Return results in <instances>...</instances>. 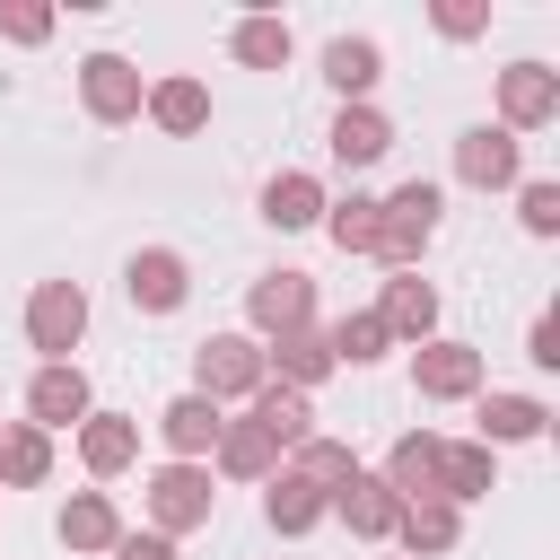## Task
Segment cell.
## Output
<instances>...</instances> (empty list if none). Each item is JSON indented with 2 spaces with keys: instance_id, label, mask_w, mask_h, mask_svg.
I'll return each mask as SVG.
<instances>
[{
  "instance_id": "obj_6",
  "label": "cell",
  "mask_w": 560,
  "mask_h": 560,
  "mask_svg": "<svg viewBox=\"0 0 560 560\" xmlns=\"http://www.w3.org/2000/svg\"><path fill=\"white\" fill-rule=\"evenodd\" d=\"M149 516H158V534L210 525V472H201V464H166V472L149 481Z\"/></svg>"
},
{
  "instance_id": "obj_20",
  "label": "cell",
  "mask_w": 560,
  "mask_h": 560,
  "mask_svg": "<svg viewBox=\"0 0 560 560\" xmlns=\"http://www.w3.org/2000/svg\"><path fill=\"white\" fill-rule=\"evenodd\" d=\"M131 446H140L131 420H114V411H88V420H79V455H88V472H122Z\"/></svg>"
},
{
  "instance_id": "obj_35",
  "label": "cell",
  "mask_w": 560,
  "mask_h": 560,
  "mask_svg": "<svg viewBox=\"0 0 560 560\" xmlns=\"http://www.w3.org/2000/svg\"><path fill=\"white\" fill-rule=\"evenodd\" d=\"M525 228L534 236H560V184H525Z\"/></svg>"
},
{
  "instance_id": "obj_19",
  "label": "cell",
  "mask_w": 560,
  "mask_h": 560,
  "mask_svg": "<svg viewBox=\"0 0 560 560\" xmlns=\"http://www.w3.org/2000/svg\"><path fill=\"white\" fill-rule=\"evenodd\" d=\"M262 219L271 228H315L324 219V184L315 175H271L262 184Z\"/></svg>"
},
{
  "instance_id": "obj_2",
  "label": "cell",
  "mask_w": 560,
  "mask_h": 560,
  "mask_svg": "<svg viewBox=\"0 0 560 560\" xmlns=\"http://www.w3.org/2000/svg\"><path fill=\"white\" fill-rule=\"evenodd\" d=\"M438 236V184H402L394 201H376V254L385 262H420V245Z\"/></svg>"
},
{
  "instance_id": "obj_26",
  "label": "cell",
  "mask_w": 560,
  "mask_h": 560,
  "mask_svg": "<svg viewBox=\"0 0 560 560\" xmlns=\"http://www.w3.org/2000/svg\"><path fill=\"white\" fill-rule=\"evenodd\" d=\"M490 481H499V472H490V446H446V455H438V499H446V508H455V499H481Z\"/></svg>"
},
{
  "instance_id": "obj_24",
  "label": "cell",
  "mask_w": 560,
  "mask_h": 560,
  "mask_svg": "<svg viewBox=\"0 0 560 560\" xmlns=\"http://www.w3.org/2000/svg\"><path fill=\"white\" fill-rule=\"evenodd\" d=\"M306 420H315V411H306V394H289V385H271V376L254 385V429H271L280 446H298V438H306Z\"/></svg>"
},
{
  "instance_id": "obj_36",
  "label": "cell",
  "mask_w": 560,
  "mask_h": 560,
  "mask_svg": "<svg viewBox=\"0 0 560 560\" xmlns=\"http://www.w3.org/2000/svg\"><path fill=\"white\" fill-rule=\"evenodd\" d=\"M525 359H534V368H560V324H551V315H534V332H525Z\"/></svg>"
},
{
  "instance_id": "obj_29",
  "label": "cell",
  "mask_w": 560,
  "mask_h": 560,
  "mask_svg": "<svg viewBox=\"0 0 560 560\" xmlns=\"http://www.w3.org/2000/svg\"><path fill=\"white\" fill-rule=\"evenodd\" d=\"M394 534H402L411 551H455V508H446V499H411Z\"/></svg>"
},
{
  "instance_id": "obj_13",
  "label": "cell",
  "mask_w": 560,
  "mask_h": 560,
  "mask_svg": "<svg viewBox=\"0 0 560 560\" xmlns=\"http://www.w3.org/2000/svg\"><path fill=\"white\" fill-rule=\"evenodd\" d=\"M26 411H35V429H70V420H88V376H79V368H35Z\"/></svg>"
},
{
  "instance_id": "obj_16",
  "label": "cell",
  "mask_w": 560,
  "mask_h": 560,
  "mask_svg": "<svg viewBox=\"0 0 560 560\" xmlns=\"http://www.w3.org/2000/svg\"><path fill=\"white\" fill-rule=\"evenodd\" d=\"M262 359H280V385L289 394H306V385H324L341 359H332V341L315 332V324H298V332H280V350H262Z\"/></svg>"
},
{
  "instance_id": "obj_32",
  "label": "cell",
  "mask_w": 560,
  "mask_h": 560,
  "mask_svg": "<svg viewBox=\"0 0 560 560\" xmlns=\"http://www.w3.org/2000/svg\"><path fill=\"white\" fill-rule=\"evenodd\" d=\"M359 464H350V446H332V438H298V481H315V490H341Z\"/></svg>"
},
{
  "instance_id": "obj_17",
  "label": "cell",
  "mask_w": 560,
  "mask_h": 560,
  "mask_svg": "<svg viewBox=\"0 0 560 560\" xmlns=\"http://www.w3.org/2000/svg\"><path fill=\"white\" fill-rule=\"evenodd\" d=\"M158 438L175 446V464H192L201 446H219V402H201V394H175V402L158 411Z\"/></svg>"
},
{
  "instance_id": "obj_30",
  "label": "cell",
  "mask_w": 560,
  "mask_h": 560,
  "mask_svg": "<svg viewBox=\"0 0 560 560\" xmlns=\"http://www.w3.org/2000/svg\"><path fill=\"white\" fill-rule=\"evenodd\" d=\"M236 61L245 70H289V26L280 18H245L236 26Z\"/></svg>"
},
{
  "instance_id": "obj_25",
  "label": "cell",
  "mask_w": 560,
  "mask_h": 560,
  "mask_svg": "<svg viewBox=\"0 0 560 560\" xmlns=\"http://www.w3.org/2000/svg\"><path fill=\"white\" fill-rule=\"evenodd\" d=\"M219 464H228L236 481H254V472H271V464H280V438H271V429H254V420H236V429H219Z\"/></svg>"
},
{
  "instance_id": "obj_31",
  "label": "cell",
  "mask_w": 560,
  "mask_h": 560,
  "mask_svg": "<svg viewBox=\"0 0 560 560\" xmlns=\"http://www.w3.org/2000/svg\"><path fill=\"white\" fill-rule=\"evenodd\" d=\"M324 341H332V359H350V368H368V359H385V341H394V332H385L376 315H341V324H332Z\"/></svg>"
},
{
  "instance_id": "obj_1",
  "label": "cell",
  "mask_w": 560,
  "mask_h": 560,
  "mask_svg": "<svg viewBox=\"0 0 560 560\" xmlns=\"http://www.w3.org/2000/svg\"><path fill=\"white\" fill-rule=\"evenodd\" d=\"M79 332H88V298H79V280H44V289L26 298V341L44 350V368H70Z\"/></svg>"
},
{
  "instance_id": "obj_23",
  "label": "cell",
  "mask_w": 560,
  "mask_h": 560,
  "mask_svg": "<svg viewBox=\"0 0 560 560\" xmlns=\"http://www.w3.org/2000/svg\"><path fill=\"white\" fill-rule=\"evenodd\" d=\"M149 114H158L166 131H201V122H210V88H201V79H158V88H149Z\"/></svg>"
},
{
  "instance_id": "obj_15",
  "label": "cell",
  "mask_w": 560,
  "mask_h": 560,
  "mask_svg": "<svg viewBox=\"0 0 560 560\" xmlns=\"http://www.w3.org/2000/svg\"><path fill=\"white\" fill-rule=\"evenodd\" d=\"M385 149H394V122H385L376 105H341V114H332V158H341V166H376Z\"/></svg>"
},
{
  "instance_id": "obj_11",
  "label": "cell",
  "mask_w": 560,
  "mask_h": 560,
  "mask_svg": "<svg viewBox=\"0 0 560 560\" xmlns=\"http://www.w3.org/2000/svg\"><path fill=\"white\" fill-rule=\"evenodd\" d=\"M245 306H254V324H262V332H298V324L315 315V289H306V271H262Z\"/></svg>"
},
{
  "instance_id": "obj_3",
  "label": "cell",
  "mask_w": 560,
  "mask_h": 560,
  "mask_svg": "<svg viewBox=\"0 0 560 560\" xmlns=\"http://www.w3.org/2000/svg\"><path fill=\"white\" fill-rule=\"evenodd\" d=\"M262 350L245 341V332H210L201 350H192V376H201V402H219V394H254L262 385Z\"/></svg>"
},
{
  "instance_id": "obj_21",
  "label": "cell",
  "mask_w": 560,
  "mask_h": 560,
  "mask_svg": "<svg viewBox=\"0 0 560 560\" xmlns=\"http://www.w3.org/2000/svg\"><path fill=\"white\" fill-rule=\"evenodd\" d=\"M376 324H385V332H411V341H420V332H429V324H438V289H429V280H411V271H402V280H394V289H385V306H376Z\"/></svg>"
},
{
  "instance_id": "obj_12",
  "label": "cell",
  "mask_w": 560,
  "mask_h": 560,
  "mask_svg": "<svg viewBox=\"0 0 560 560\" xmlns=\"http://www.w3.org/2000/svg\"><path fill=\"white\" fill-rule=\"evenodd\" d=\"M324 79L341 88V105H368V88L385 79V52H376L368 35H332V44H324Z\"/></svg>"
},
{
  "instance_id": "obj_14",
  "label": "cell",
  "mask_w": 560,
  "mask_h": 560,
  "mask_svg": "<svg viewBox=\"0 0 560 560\" xmlns=\"http://www.w3.org/2000/svg\"><path fill=\"white\" fill-rule=\"evenodd\" d=\"M332 508H341V516H350V534H368V542L402 525V499H394V490H385L376 472H350V481L332 490Z\"/></svg>"
},
{
  "instance_id": "obj_18",
  "label": "cell",
  "mask_w": 560,
  "mask_h": 560,
  "mask_svg": "<svg viewBox=\"0 0 560 560\" xmlns=\"http://www.w3.org/2000/svg\"><path fill=\"white\" fill-rule=\"evenodd\" d=\"M472 420H481V446H516V438H542V420H551V411H542L534 394H481V411H472Z\"/></svg>"
},
{
  "instance_id": "obj_7",
  "label": "cell",
  "mask_w": 560,
  "mask_h": 560,
  "mask_svg": "<svg viewBox=\"0 0 560 560\" xmlns=\"http://www.w3.org/2000/svg\"><path fill=\"white\" fill-rule=\"evenodd\" d=\"M438 455H446V438H429V429H411V438H394V455H385V490L411 508V499H438Z\"/></svg>"
},
{
  "instance_id": "obj_27",
  "label": "cell",
  "mask_w": 560,
  "mask_h": 560,
  "mask_svg": "<svg viewBox=\"0 0 560 560\" xmlns=\"http://www.w3.org/2000/svg\"><path fill=\"white\" fill-rule=\"evenodd\" d=\"M324 508H332V499H324L315 481H298V472H280V481H271V499H262V516H271L280 534H306Z\"/></svg>"
},
{
  "instance_id": "obj_28",
  "label": "cell",
  "mask_w": 560,
  "mask_h": 560,
  "mask_svg": "<svg viewBox=\"0 0 560 560\" xmlns=\"http://www.w3.org/2000/svg\"><path fill=\"white\" fill-rule=\"evenodd\" d=\"M52 472V446H44V429L26 420V429H0V481H18V490H35Z\"/></svg>"
},
{
  "instance_id": "obj_10",
  "label": "cell",
  "mask_w": 560,
  "mask_h": 560,
  "mask_svg": "<svg viewBox=\"0 0 560 560\" xmlns=\"http://www.w3.org/2000/svg\"><path fill=\"white\" fill-rule=\"evenodd\" d=\"M122 289H131V306H149V315H175V306H184V254H166V245L131 254Z\"/></svg>"
},
{
  "instance_id": "obj_22",
  "label": "cell",
  "mask_w": 560,
  "mask_h": 560,
  "mask_svg": "<svg viewBox=\"0 0 560 560\" xmlns=\"http://www.w3.org/2000/svg\"><path fill=\"white\" fill-rule=\"evenodd\" d=\"M61 542H70V551H114V542H122V525H114L105 490H88V499H70V508H61Z\"/></svg>"
},
{
  "instance_id": "obj_4",
  "label": "cell",
  "mask_w": 560,
  "mask_h": 560,
  "mask_svg": "<svg viewBox=\"0 0 560 560\" xmlns=\"http://www.w3.org/2000/svg\"><path fill=\"white\" fill-rule=\"evenodd\" d=\"M79 88H88V114H96V122H131V114L149 105V88H140V70H131L122 52H88V61H79Z\"/></svg>"
},
{
  "instance_id": "obj_9",
  "label": "cell",
  "mask_w": 560,
  "mask_h": 560,
  "mask_svg": "<svg viewBox=\"0 0 560 560\" xmlns=\"http://www.w3.org/2000/svg\"><path fill=\"white\" fill-rule=\"evenodd\" d=\"M411 385H420L429 402H455V394L481 385V350H464V341H429V350L411 359Z\"/></svg>"
},
{
  "instance_id": "obj_33",
  "label": "cell",
  "mask_w": 560,
  "mask_h": 560,
  "mask_svg": "<svg viewBox=\"0 0 560 560\" xmlns=\"http://www.w3.org/2000/svg\"><path fill=\"white\" fill-rule=\"evenodd\" d=\"M332 245H341V254H376V201L350 192V201L332 210Z\"/></svg>"
},
{
  "instance_id": "obj_8",
  "label": "cell",
  "mask_w": 560,
  "mask_h": 560,
  "mask_svg": "<svg viewBox=\"0 0 560 560\" xmlns=\"http://www.w3.org/2000/svg\"><path fill=\"white\" fill-rule=\"evenodd\" d=\"M499 105H508V122H499V131H534V122H551V114H560V79H551L542 61H516V70L499 79Z\"/></svg>"
},
{
  "instance_id": "obj_34",
  "label": "cell",
  "mask_w": 560,
  "mask_h": 560,
  "mask_svg": "<svg viewBox=\"0 0 560 560\" xmlns=\"http://www.w3.org/2000/svg\"><path fill=\"white\" fill-rule=\"evenodd\" d=\"M0 35H9V44H44V35H52V9L18 0V9H0Z\"/></svg>"
},
{
  "instance_id": "obj_5",
  "label": "cell",
  "mask_w": 560,
  "mask_h": 560,
  "mask_svg": "<svg viewBox=\"0 0 560 560\" xmlns=\"http://www.w3.org/2000/svg\"><path fill=\"white\" fill-rule=\"evenodd\" d=\"M455 175H464V184H481V192L516 184V175H525V158H516V131H499V122H472V131L455 140Z\"/></svg>"
},
{
  "instance_id": "obj_37",
  "label": "cell",
  "mask_w": 560,
  "mask_h": 560,
  "mask_svg": "<svg viewBox=\"0 0 560 560\" xmlns=\"http://www.w3.org/2000/svg\"><path fill=\"white\" fill-rule=\"evenodd\" d=\"M114 551H122V560H175V542H166V534H122Z\"/></svg>"
}]
</instances>
